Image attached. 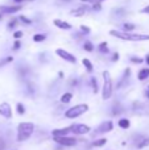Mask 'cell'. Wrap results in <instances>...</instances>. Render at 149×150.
<instances>
[{
	"label": "cell",
	"mask_w": 149,
	"mask_h": 150,
	"mask_svg": "<svg viewBox=\"0 0 149 150\" xmlns=\"http://www.w3.org/2000/svg\"><path fill=\"white\" fill-rule=\"evenodd\" d=\"M110 34L114 37H118L120 40H124V41H149V34H135L119 30H111Z\"/></svg>",
	"instance_id": "obj_1"
},
{
	"label": "cell",
	"mask_w": 149,
	"mask_h": 150,
	"mask_svg": "<svg viewBox=\"0 0 149 150\" xmlns=\"http://www.w3.org/2000/svg\"><path fill=\"white\" fill-rule=\"evenodd\" d=\"M34 132V125L32 122H20L17 127V141H26Z\"/></svg>",
	"instance_id": "obj_2"
},
{
	"label": "cell",
	"mask_w": 149,
	"mask_h": 150,
	"mask_svg": "<svg viewBox=\"0 0 149 150\" xmlns=\"http://www.w3.org/2000/svg\"><path fill=\"white\" fill-rule=\"evenodd\" d=\"M103 90H102V98L103 100H108L112 96L114 86H112V78L108 71H103Z\"/></svg>",
	"instance_id": "obj_3"
},
{
	"label": "cell",
	"mask_w": 149,
	"mask_h": 150,
	"mask_svg": "<svg viewBox=\"0 0 149 150\" xmlns=\"http://www.w3.org/2000/svg\"><path fill=\"white\" fill-rule=\"evenodd\" d=\"M89 111V105L87 104H78V105H74L71 108H69L65 112V117L66 119H77V117L82 116L83 113Z\"/></svg>",
	"instance_id": "obj_4"
},
{
	"label": "cell",
	"mask_w": 149,
	"mask_h": 150,
	"mask_svg": "<svg viewBox=\"0 0 149 150\" xmlns=\"http://www.w3.org/2000/svg\"><path fill=\"white\" fill-rule=\"evenodd\" d=\"M55 54L58 55V57H61L63 61H66V62L69 63H75L77 62V58L75 55H73L71 53H69L67 50H63V49H57L55 50Z\"/></svg>",
	"instance_id": "obj_5"
},
{
	"label": "cell",
	"mask_w": 149,
	"mask_h": 150,
	"mask_svg": "<svg viewBox=\"0 0 149 150\" xmlns=\"http://www.w3.org/2000/svg\"><path fill=\"white\" fill-rule=\"evenodd\" d=\"M53 140L55 141L57 144H60V145L62 146H75L77 145V138L74 137H69V136H66V137H54Z\"/></svg>",
	"instance_id": "obj_6"
},
{
	"label": "cell",
	"mask_w": 149,
	"mask_h": 150,
	"mask_svg": "<svg viewBox=\"0 0 149 150\" xmlns=\"http://www.w3.org/2000/svg\"><path fill=\"white\" fill-rule=\"evenodd\" d=\"M70 128H71V133H74V134H87L91 130V128L86 124H74Z\"/></svg>",
	"instance_id": "obj_7"
},
{
	"label": "cell",
	"mask_w": 149,
	"mask_h": 150,
	"mask_svg": "<svg viewBox=\"0 0 149 150\" xmlns=\"http://www.w3.org/2000/svg\"><path fill=\"white\" fill-rule=\"evenodd\" d=\"M0 115L4 116L5 119H11L12 117V108L8 103H1L0 104Z\"/></svg>",
	"instance_id": "obj_8"
},
{
	"label": "cell",
	"mask_w": 149,
	"mask_h": 150,
	"mask_svg": "<svg viewBox=\"0 0 149 150\" xmlns=\"http://www.w3.org/2000/svg\"><path fill=\"white\" fill-rule=\"evenodd\" d=\"M114 129V124H112V121H104V122H102V124L98 127V129H96V133H108V132H111V130Z\"/></svg>",
	"instance_id": "obj_9"
},
{
	"label": "cell",
	"mask_w": 149,
	"mask_h": 150,
	"mask_svg": "<svg viewBox=\"0 0 149 150\" xmlns=\"http://www.w3.org/2000/svg\"><path fill=\"white\" fill-rule=\"evenodd\" d=\"M71 133V128L67 127V128H60V129H54L52 132V136L53 138L54 137H66V136Z\"/></svg>",
	"instance_id": "obj_10"
},
{
	"label": "cell",
	"mask_w": 149,
	"mask_h": 150,
	"mask_svg": "<svg viewBox=\"0 0 149 150\" xmlns=\"http://www.w3.org/2000/svg\"><path fill=\"white\" fill-rule=\"evenodd\" d=\"M53 24H54L57 28L60 29H63V30H69V29H71V25L69 23H66V21H62L60 20V18H55L54 21H53Z\"/></svg>",
	"instance_id": "obj_11"
},
{
	"label": "cell",
	"mask_w": 149,
	"mask_h": 150,
	"mask_svg": "<svg viewBox=\"0 0 149 150\" xmlns=\"http://www.w3.org/2000/svg\"><path fill=\"white\" fill-rule=\"evenodd\" d=\"M86 12H87V7L84 5V7H77V8H74V9H71L70 15L75 16V17H79V16H83Z\"/></svg>",
	"instance_id": "obj_12"
},
{
	"label": "cell",
	"mask_w": 149,
	"mask_h": 150,
	"mask_svg": "<svg viewBox=\"0 0 149 150\" xmlns=\"http://www.w3.org/2000/svg\"><path fill=\"white\" fill-rule=\"evenodd\" d=\"M21 5H15V7H0V12L1 13H16L21 11Z\"/></svg>",
	"instance_id": "obj_13"
},
{
	"label": "cell",
	"mask_w": 149,
	"mask_h": 150,
	"mask_svg": "<svg viewBox=\"0 0 149 150\" xmlns=\"http://www.w3.org/2000/svg\"><path fill=\"white\" fill-rule=\"evenodd\" d=\"M147 146H149V137H141L136 142L137 149H143V148H147Z\"/></svg>",
	"instance_id": "obj_14"
},
{
	"label": "cell",
	"mask_w": 149,
	"mask_h": 150,
	"mask_svg": "<svg viewBox=\"0 0 149 150\" xmlns=\"http://www.w3.org/2000/svg\"><path fill=\"white\" fill-rule=\"evenodd\" d=\"M148 76H149V67L141 69V70L139 71V74H137L139 80H145V79H148Z\"/></svg>",
	"instance_id": "obj_15"
},
{
	"label": "cell",
	"mask_w": 149,
	"mask_h": 150,
	"mask_svg": "<svg viewBox=\"0 0 149 150\" xmlns=\"http://www.w3.org/2000/svg\"><path fill=\"white\" fill-rule=\"evenodd\" d=\"M118 125L121 128V129H128V128L131 127V122H129L128 119H120L118 122Z\"/></svg>",
	"instance_id": "obj_16"
},
{
	"label": "cell",
	"mask_w": 149,
	"mask_h": 150,
	"mask_svg": "<svg viewBox=\"0 0 149 150\" xmlns=\"http://www.w3.org/2000/svg\"><path fill=\"white\" fill-rule=\"evenodd\" d=\"M71 99H73V93H71V92H66V93H63V95L61 96V103L67 104V103H70Z\"/></svg>",
	"instance_id": "obj_17"
},
{
	"label": "cell",
	"mask_w": 149,
	"mask_h": 150,
	"mask_svg": "<svg viewBox=\"0 0 149 150\" xmlns=\"http://www.w3.org/2000/svg\"><path fill=\"white\" fill-rule=\"evenodd\" d=\"M106 144H107V138H99V140H95L94 142H92V146H95V148H102Z\"/></svg>",
	"instance_id": "obj_18"
},
{
	"label": "cell",
	"mask_w": 149,
	"mask_h": 150,
	"mask_svg": "<svg viewBox=\"0 0 149 150\" xmlns=\"http://www.w3.org/2000/svg\"><path fill=\"white\" fill-rule=\"evenodd\" d=\"M82 65L84 66V67H86V70L89 71V73H91L92 71V63L90 62V59H87V58H83V59H82Z\"/></svg>",
	"instance_id": "obj_19"
},
{
	"label": "cell",
	"mask_w": 149,
	"mask_h": 150,
	"mask_svg": "<svg viewBox=\"0 0 149 150\" xmlns=\"http://www.w3.org/2000/svg\"><path fill=\"white\" fill-rule=\"evenodd\" d=\"M123 28H124V32H128V33H131L133 29H136V25L135 24H129V23H126L123 25Z\"/></svg>",
	"instance_id": "obj_20"
},
{
	"label": "cell",
	"mask_w": 149,
	"mask_h": 150,
	"mask_svg": "<svg viewBox=\"0 0 149 150\" xmlns=\"http://www.w3.org/2000/svg\"><path fill=\"white\" fill-rule=\"evenodd\" d=\"M121 111H123V109H121V107H120V104L119 103H116L115 105H114V108H112V115H120L121 113Z\"/></svg>",
	"instance_id": "obj_21"
},
{
	"label": "cell",
	"mask_w": 149,
	"mask_h": 150,
	"mask_svg": "<svg viewBox=\"0 0 149 150\" xmlns=\"http://www.w3.org/2000/svg\"><path fill=\"white\" fill-rule=\"evenodd\" d=\"M45 38H46L45 34H34L33 36V41L34 42H42V41H45Z\"/></svg>",
	"instance_id": "obj_22"
},
{
	"label": "cell",
	"mask_w": 149,
	"mask_h": 150,
	"mask_svg": "<svg viewBox=\"0 0 149 150\" xmlns=\"http://www.w3.org/2000/svg\"><path fill=\"white\" fill-rule=\"evenodd\" d=\"M83 47H84V50H86V52H89V53H91L92 50H94V46H92V44H91L90 41H86V42H84Z\"/></svg>",
	"instance_id": "obj_23"
},
{
	"label": "cell",
	"mask_w": 149,
	"mask_h": 150,
	"mask_svg": "<svg viewBox=\"0 0 149 150\" xmlns=\"http://www.w3.org/2000/svg\"><path fill=\"white\" fill-rule=\"evenodd\" d=\"M99 52H100V53H108L107 42H102V44L99 45Z\"/></svg>",
	"instance_id": "obj_24"
},
{
	"label": "cell",
	"mask_w": 149,
	"mask_h": 150,
	"mask_svg": "<svg viewBox=\"0 0 149 150\" xmlns=\"http://www.w3.org/2000/svg\"><path fill=\"white\" fill-rule=\"evenodd\" d=\"M17 113L18 115H24V113H25V107H24L21 103H17Z\"/></svg>",
	"instance_id": "obj_25"
},
{
	"label": "cell",
	"mask_w": 149,
	"mask_h": 150,
	"mask_svg": "<svg viewBox=\"0 0 149 150\" xmlns=\"http://www.w3.org/2000/svg\"><path fill=\"white\" fill-rule=\"evenodd\" d=\"M91 86H92V90L94 92H98V83H96V78H91Z\"/></svg>",
	"instance_id": "obj_26"
},
{
	"label": "cell",
	"mask_w": 149,
	"mask_h": 150,
	"mask_svg": "<svg viewBox=\"0 0 149 150\" xmlns=\"http://www.w3.org/2000/svg\"><path fill=\"white\" fill-rule=\"evenodd\" d=\"M18 20H20L21 23L26 24V25H29V24H32V20H29V18H28V17H25V16H20V17H18Z\"/></svg>",
	"instance_id": "obj_27"
},
{
	"label": "cell",
	"mask_w": 149,
	"mask_h": 150,
	"mask_svg": "<svg viewBox=\"0 0 149 150\" xmlns=\"http://www.w3.org/2000/svg\"><path fill=\"white\" fill-rule=\"evenodd\" d=\"M81 1H83V3H91V4H102V3L106 1V0H81Z\"/></svg>",
	"instance_id": "obj_28"
},
{
	"label": "cell",
	"mask_w": 149,
	"mask_h": 150,
	"mask_svg": "<svg viewBox=\"0 0 149 150\" xmlns=\"http://www.w3.org/2000/svg\"><path fill=\"white\" fill-rule=\"evenodd\" d=\"M12 61H13L12 57H7L5 59H3L1 62H0V67H1V66H4V65H7V63H9V62H12Z\"/></svg>",
	"instance_id": "obj_29"
},
{
	"label": "cell",
	"mask_w": 149,
	"mask_h": 150,
	"mask_svg": "<svg viewBox=\"0 0 149 150\" xmlns=\"http://www.w3.org/2000/svg\"><path fill=\"white\" fill-rule=\"evenodd\" d=\"M81 30L83 32V33H86V34L90 33V28L89 26H86V25H81Z\"/></svg>",
	"instance_id": "obj_30"
},
{
	"label": "cell",
	"mask_w": 149,
	"mask_h": 150,
	"mask_svg": "<svg viewBox=\"0 0 149 150\" xmlns=\"http://www.w3.org/2000/svg\"><path fill=\"white\" fill-rule=\"evenodd\" d=\"M131 61H132L133 63H141V62H143V59H141L140 57H132Z\"/></svg>",
	"instance_id": "obj_31"
},
{
	"label": "cell",
	"mask_w": 149,
	"mask_h": 150,
	"mask_svg": "<svg viewBox=\"0 0 149 150\" xmlns=\"http://www.w3.org/2000/svg\"><path fill=\"white\" fill-rule=\"evenodd\" d=\"M13 37H15L16 40H17V38H21V37H23V32H21V30L15 32V33H13Z\"/></svg>",
	"instance_id": "obj_32"
},
{
	"label": "cell",
	"mask_w": 149,
	"mask_h": 150,
	"mask_svg": "<svg viewBox=\"0 0 149 150\" xmlns=\"http://www.w3.org/2000/svg\"><path fill=\"white\" fill-rule=\"evenodd\" d=\"M92 9L94 11H100L102 9V4H92Z\"/></svg>",
	"instance_id": "obj_33"
},
{
	"label": "cell",
	"mask_w": 149,
	"mask_h": 150,
	"mask_svg": "<svg viewBox=\"0 0 149 150\" xmlns=\"http://www.w3.org/2000/svg\"><path fill=\"white\" fill-rule=\"evenodd\" d=\"M4 149H5V142H4V140L0 137V150H4Z\"/></svg>",
	"instance_id": "obj_34"
},
{
	"label": "cell",
	"mask_w": 149,
	"mask_h": 150,
	"mask_svg": "<svg viewBox=\"0 0 149 150\" xmlns=\"http://www.w3.org/2000/svg\"><path fill=\"white\" fill-rule=\"evenodd\" d=\"M16 24H17V20H13V21H11V23L9 24H8V28H13V26H15L16 25Z\"/></svg>",
	"instance_id": "obj_35"
},
{
	"label": "cell",
	"mask_w": 149,
	"mask_h": 150,
	"mask_svg": "<svg viewBox=\"0 0 149 150\" xmlns=\"http://www.w3.org/2000/svg\"><path fill=\"white\" fill-rule=\"evenodd\" d=\"M20 41H18V40H16V42H15V45H13V49H15V50H17L18 49V47H20Z\"/></svg>",
	"instance_id": "obj_36"
},
{
	"label": "cell",
	"mask_w": 149,
	"mask_h": 150,
	"mask_svg": "<svg viewBox=\"0 0 149 150\" xmlns=\"http://www.w3.org/2000/svg\"><path fill=\"white\" fill-rule=\"evenodd\" d=\"M112 61L114 62H118L119 61V53H115V54L112 55Z\"/></svg>",
	"instance_id": "obj_37"
},
{
	"label": "cell",
	"mask_w": 149,
	"mask_h": 150,
	"mask_svg": "<svg viewBox=\"0 0 149 150\" xmlns=\"http://www.w3.org/2000/svg\"><path fill=\"white\" fill-rule=\"evenodd\" d=\"M141 12H143V13H149V5H147V7H145L144 9L141 11Z\"/></svg>",
	"instance_id": "obj_38"
},
{
	"label": "cell",
	"mask_w": 149,
	"mask_h": 150,
	"mask_svg": "<svg viewBox=\"0 0 149 150\" xmlns=\"http://www.w3.org/2000/svg\"><path fill=\"white\" fill-rule=\"evenodd\" d=\"M13 1H15V3H18V4H20V3H23V1H31V0H13Z\"/></svg>",
	"instance_id": "obj_39"
},
{
	"label": "cell",
	"mask_w": 149,
	"mask_h": 150,
	"mask_svg": "<svg viewBox=\"0 0 149 150\" xmlns=\"http://www.w3.org/2000/svg\"><path fill=\"white\" fill-rule=\"evenodd\" d=\"M145 96H147V98H149V86L147 87V90H145Z\"/></svg>",
	"instance_id": "obj_40"
},
{
	"label": "cell",
	"mask_w": 149,
	"mask_h": 150,
	"mask_svg": "<svg viewBox=\"0 0 149 150\" xmlns=\"http://www.w3.org/2000/svg\"><path fill=\"white\" fill-rule=\"evenodd\" d=\"M145 62L149 65V54H147V57H145Z\"/></svg>",
	"instance_id": "obj_41"
},
{
	"label": "cell",
	"mask_w": 149,
	"mask_h": 150,
	"mask_svg": "<svg viewBox=\"0 0 149 150\" xmlns=\"http://www.w3.org/2000/svg\"><path fill=\"white\" fill-rule=\"evenodd\" d=\"M0 20H1V15H0Z\"/></svg>",
	"instance_id": "obj_42"
}]
</instances>
